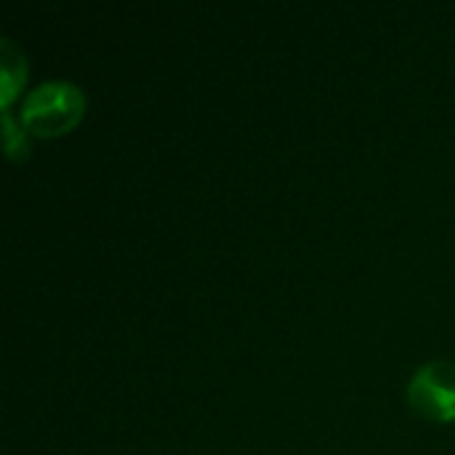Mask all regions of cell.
<instances>
[{
  "label": "cell",
  "mask_w": 455,
  "mask_h": 455,
  "mask_svg": "<svg viewBox=\"0 0 455 455\" xmlns=\"http://www.w3.org/2000/svg\"><path fill=\"white\" fill-rule=\"evenodd\" d=\"M85 93L67 80H48L27 93L21 104V128L37 139H56L77 128L85 115Z\"/></svg>",
  "instance_id": "cell-1"
},
{
  "label": "cell",
  "mask_w": 455,
  "mask_h": 455,
  "mask_svg": "<svg viewBox=\"0 0 455 455\" xmlns=\"http://www.w3.org/2000/svg\"><path fill=\"white\" fill-rule=\"evenodd\" d=\"M408 403L427 421H455V363L435 360L421 365L408 384Z\"/></svg>",
  "instance_id": "cell-2"
},
{
  "label": "cell",
  "mask_w": 455,
  "mask_h": 455,
  "mask_svg": "<svg viewBox=\"0 0 455 455\" xmlns=\"http://www.w3.org/2000/svg\"><path fill=\"white\" fill-rule=\"evenodd\" d=\"M0 83H3L0 85L3 109H11L13 99L21 93V88L27 83V59L16 48V43L8 37L0 40Z\"/></svg>",
  "instance_id": "cell-3"
},
{
  "label": "cell",
  "mask_w": 455,
  "mask_h": 455,
  "mask_svg": "<svg viewBox=\"0 0 455 455\" xmlns=\"http://www.w3.org/2000/svg\"><path fill=\"white\" fill-rule=\"evenodd\" d=\"M29 133L13 123L11 109H3V139H5V152L11 160H24L29 152Z\"/></svg>",
  "instance_id": "cell-4"
}]
</instances>
